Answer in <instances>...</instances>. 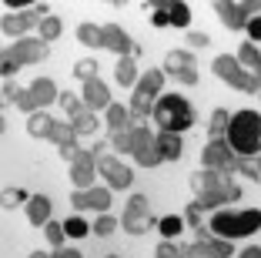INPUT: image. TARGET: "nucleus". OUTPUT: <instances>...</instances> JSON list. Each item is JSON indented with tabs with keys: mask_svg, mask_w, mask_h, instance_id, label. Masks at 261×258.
I'll list each match as a JSON object with an SVG mask.
<instances>
[{
	"mask_svg": "<svg viewBox=\"0 0 261 258\" xmlns=\"http://www.w3.org/2000/svg\"><path fill=\"white\" fill-rule=\"evenodd\" d=\"M228 145L238 158H258L261 154V114L245 107L231 114L228 124Z\"/></svg>",
	"mask_w": 261,
	"mask_h": 258,
	"instance_id": "f257e3e1",
	"label": "nucleus"
},
{
	"mask_svg": "<svg viewBox=\"0 0 261 258\" xmlns=\"http://www.w3.org/2000/svg\"><path fill=\"white\" fill-rule=\"evenodd\" d=\"M154 121L161 124V131H171V134H181L194 124V107L188 104V98L181 94H164L154 104Z\"/></svg>",
	"mask_w": 261,
	"mask_h": 258,
	"instance_id": "f03ea898",
	"label": "nucleus"
},
{
	"mask_svg": "<svg viewBox=\"0 0 261 258\" xmlns=\"http://www.w3.org/2000/svg\"><path fill=\"white\" fill-rule=\"evenodd\" d=\"M258 228H261L258 208H251V212H215V218H211V231H215L218 238H228V242L248 238V235H254Z\"/></svg>",
	"mask_w": 261,
	"mask_h": 258,
	"instance_id": "7ed1b4c3",
	"label": "nucleus"
},
{
	"mask_svg": "<svg viewBox=\"0 0 261 258\" xmlns=\"http://www.w3.org/2000/svg\"><path fill=\"white\" fill-rule=\"evenodd\" d=\"M164 87V67H147V74L138 81L134 87V98H130V118L134 121H144L147 114H154V104H158V94Z\"/></svg>",
	"mask_w": 261,
	"mask_h": 258,
	"instance_id": "20e7f679",
	"label": "nucleus"
},
{
	"mask_svg": "<svg viewBox=\"0 0 261 258\" xmlns=\"http://www.w3.org/2000/svg\"><path fill=\"white\" fill-rule=\"evenodd\" d=\"M211 71L218 74V81L231 84V87H238V91H248V94H261V81L251 74V71L245 67V64L238 61V57H228V54H221V57H215V64H211Z\"/></svg>",
	"mask_w": 261,
	"mask_h": 258,
	"instance_id": "39448f33",
	"label": "nucleus"
},
{
	"mask_svg": "<svg viewBox=\"0 0 261 258\" xmlns=\"http://www.w3.org/2000/svg\"><path fill=\"white\" fill-rule=\"evenodd\" d=\"M215 14L228 31H248V24L261 17V0H215Z\"/></svg>",
	"mask_w": 261,
	"mask_h": 258,
	"instance_id": "423d86ee",
	"label": "nucleus"
},
{
	"mask_svg": "<svg viewBox=\"0 0 261 258\" xmlns=\"http://www.w3.org/2000/svg\"><path fill=\"white\" fill-rule=\"evenodd\" d=\"M201 165L204 168H215V171H221V175H234L238 171V154L231 151L228 137H215V141H207V148L201 151Z\"/></svg>",
	"mask_w": 261,
	"mask_h": 258,
	"instance_id": "0eeeda50",
	"label": "nucleus"
},
{
	"mask_svg": "<svg viewBox=\"0 0 261 258\" xmlns=\"http://www.w3.org/2000/svg\"><path fill=\"white\" fill-rule=\"evenodd\" d=\"M158 221H161V218H154V215H151V205H147L144 195H134L127 201V208H124V215H121V228L130 231V235H144L147 225H158Z\"/></svg>",
	"mask_w": 261,
	"mask_h": 258,
	"instance_id": "6e6552de",
	"label": "nucleus"
},
{
	"mask_svg": "<svg viewBox=\"0 0 261 258\" xmlns=\"http://www.w3.org/2000/svg\"><path fill=\"white\" fill-rule=\"evenodd\" d=\"M47 17V4H37V7H27V10H14V14H4L0 27L4 34H27L31 27H40V20Z\"/></svg>",
	"mask_w": 261,
	"mask_h": 258,
	"instance_id": "1a4fd4ad",
	"label": "nucleus"
},
{
	"mask_svg": "<svg viewBox=\"0 0 261 258\" xmlns=\"http://www.w3.org/2000/svg\"><path fill=\"white\" fill-rule=\"evenodd\" d=\"M198 231V242L191 245V258H231V242L228 238H215L211 228H194Z\"/></svg>",
	"mask_w": 261,
	"mask_h": 258,
	"instance_id": "9d476101",
	"label": "nucleus"
},
{
	"mask_svg": "<svg viewBox=\"0 0 261 258\" xmlns=\"http://www.w3.org/2000/svg\"><path fill=\"white\" fill-rule=\"evenodd\" d=\"M134 161L144 168L161 165V148H158V134H151L147 128H134Z\"/></svg>",
	"mask_w": 261,
	"mask_h": 258,
	"instance_id": "9b49d317",
	"label": "nucleus"
},
{
	"mask_svg": "<svg viewBox=\"0 0 261 258\" xmlns=\"http://www.w3.org/2000/svg\"><path fill=\"white\" fill-rule=\"evenodd\" d=\"M4 54H7L10 61H17V64H40V61H47L50 47H47L40 37H20L10 51H4Z\"/></svg>",
	"mask_w": 261,
	"mask_h": 258,
	"instance_id": "f8f14e48",
	"label": "nucleus"
},
{
	"mask_svg": "<svg viewBox=\"0 0 261 258\" xmlns=\"http://www.w3.org/2000/svg\"><path fill=\"white\" fill-rule=\"evenodd\" d=\"M100 47H108L114 51L117 57H134L138 54V44L127 37V31H121L117 24H108V27H100Z\"/></svg>",
	"mask_w": 261,
	"mask_h": 258,
	"instance_id": "ddd939ff",
	"label": "nucleus"
},
{
	"mask_svg": "<svg viewBox=\"0 0 261 258\" xmlns=\"http://www.w3.org/2000/svg\"><path fill=\"white\" fill-rule=\"evenodd\" d=\"M238 198H241V188L228 178L221 188L198 195V198H194V205H198V208H221V205H231V201H238Z\"/></svg>",
	"mask_w": 261,
	"mask_h": 258,
	"instance_id": "4468645a",
	"label": "nucleus"
},
{
	"mask_svg": "<svg viewBox=\"0 0 261 258\" xmlns=\"http://www.w3.org/2000/svg\"><path fill=\"white\" fill-rule=\"evenodd\" d=\"M97 171H100L104 178H108V188H114V191L127 188V184L134 181L130 168H127V165H121L117 158H100V161H97Z\"/></svg>",
	"mask_w": 261,
	"mask_h": 258,
	"instance_id": "2eb2a0df",
	"label": "nucleus"
},
{
	"mask_svg": "<svg viewBox=\"0 0 261 258\" xmlns=\"http://www.w3.org/2000/svg\"><path fill=\"white\" fill-rule=\"evenodd\" d=\"M81 98H84L87 111H94V114L111 107V91H108V84L100 81V77H94V81L84 84V94H81Z\"/></svg>",
	"mask_w": 261,
	"mask_h": 258,
	"instance_id": "dca6fc26",
	"label": "nucleus"
},
{
	"mask_svg": "<svg viewBox=\"0 0 261 258\" xmlns=\"http://www.w3.org/2000/svg\"><path fill=\"white\" fill-rule=\"evenodd\" d=\"M224 181H228V175H221V171H215V168H201V171H194V175H191V188H194V195L215 191V188H221Z\"/></svg>",
	"mask_w": 261,
	"mask_h": 258,
	"instance_id": "f3484780",
	"label": "nucleus"
},
{
	"mask_svg": "<svg viewBox=\"0 0 261 258\" xmlns=\"http://www.w3.org/2000/svg\"><path fill=\"white\" fill-rule=\"evenodd\" d=\"M27 221L31 225H47L50 221V198L47 195H31L27 198Z\"/></svg>",
	"mask_w": 261,
	"mask_h": 258,
	"instance_id": "a211bd4d",
	"label": "nucleus"
},
{
	"mask_svg": "<svg viewBox=\"0 0 261 258\" xmlns=\"http://www.w3.org/2000/svg\"><path fill=\"white\" fill-rule=\"evenodd\" d=\"M54 128H57V121L54 118H47V114H31V121H27V134L31 137H47V141H50V137H54Z\"/></svg>",
	"mask_w": 261,
	"mask_h": 258,
	"instance_id": "6ab92c4d",
	"label": "nucleus"
},
{
	"mask_svg": "<svg viewBox=\"0 0 261 258\" xmlns=\"http://www.w3.org/2000/svg\"><path fill=\"white\" fill-rule=\"evenodd\" d=\"M158 148H161V158L164 161H177L185 145H181V134H171V131H161L158 134Z\"/></svg>",
	"mask_w": 261,
	"mask_h": 258,
	"instance_id": "aec40b11",
	"label": "nucleus"
},
{
	"mask_svg": "<svg viewBox=\"0 0 261 258\" xmlns=\"http://www.w3.org/2000/svg\"><path fill=\"white\" fill-rule=\"evenodd\" d=\"M114 77L121 87H138V67H134V57H117V67H114Z\"/></svg>",
	"mask_w": 261,
	"mask_h": 258,
	"instance_id": "412c9836",
	"label": "nucleus"
},
{
	"mask_svg": "<svg viewBox=\"0 0 261 258\" xmlns=\"http://www.w3.org/2000/svg\"><path fill=\"white\" fill-rule=\"evenodd\" d=\"M31 91H34V98L40 101V107L50 104V101H61V91H57V84L50 81V77H37V81L31 84Z\"/></svg>",
	"mask_w": 261,
	"mask_h": 258,
	"instance_id": "4be33fe9",
	"label": "nucleus"
},
{
	"mask_svg": "<svg viewBox=\"0 0 261 258\" xmlns=\"http://www.w3.org/2000/svg\"><path fill=\"white\" fill-rule=\"evenodd\" d=\"M164 71H168L171 77L181 74V71H194V57L188 51H171L168 57H164Z\"/></svg>",
	"mask_w": 261,
	"mask_h": 258,
	"instance_id": "5701e85b",
	"label": "nucleus"
},
{
	"mask_svg": "<svg viewBox=\"0 0 261 258\" xmlns=\"http://www.w3.org/2000/svg\"><path fill=\"white\" fill-rule=\"evenodd\" d=\"M130 121H134V118H130V107H121V104H111L108 107V128L114 131V134H117V131L134 128Z\"/></svg>",
	"mask_w": 261,
	"mask_h": 258,
	"instance_id": "b1692460",
	"label": "nucleus"
},
{
	"mask_svg": "<svg viewBox=\"0 0 261 258\" xmlns=\"http://www.w3.org/2000/svg\"><path fill=\"white\" fill-rule=\"evenodd\" d=\"M238 61L245 64V67H248V71H251V74L261 81V51L251 44V40H248V44H241V51H238Z\"/></svg>",
	"mask_w": 261,
	"mask_h": 258,
	"instance_id": "393cba45",
	"label": "nucleus"
},
{
	"mask_svg": "<svg viewBox=\"0 0 261 258\" xmlns=\"http://www.w3.org/2000/svg\"><path fill=\"white\" fill-rule=\"evenodd\" d=\"M168 17H171V27H188L191 24V10H188L185 0H168Z\"/></svg>",
	"mask_w": 261,
	"mask_h": 258,
	"instance_id": "a878e982",
	"label": "nucleus"
},
{
	"mask_svg": "<svg viewBox=\"0 0 261 258\" xmlns=\"http://www.w3.org/2000/svg\"><path fill=\"white\" fill-rule=\"evenodd\" d=\"M70 128H74V134H94L97 131V114L94 111L77 114V118H70Z\"/></svg>",
	"mask_w": 261,
	"mask_h": 258,
	"instance_id": "bb28decb",
	"label": "nucleus"
},
{
	"mask_svg": "<svg viewBox=\"0 0 261 258\" xmlns=\"http://www.w3.org/2000/svg\"><path fill=\"white\" fill-rule=\"evenodd\" d=\"M188 221L185 218H177V215H164L161 221H158V228H161V235H164V242H171V238H177L181 235V228H185Z\"/></svg>",
	"mask_w": 261,
	"mask_h": 258,
	"instance_id": "cd10ccee",
	"label": "nucleus"
},
{
	"mask_svg": "<svg viewBox=\"0 0 261 258\" xmlns=\"http://www.w3.org/2000/svg\"><path fill=\"white\" fill-rule=\"evenodd\" d=\"M228 124H231V114L224 111V107H218L215 114H211V124H207V131H211V141L221 134H228Z\"/></svg>",
	"mask_w": 261,
	"mask_h": 258,
	"instance_id": "c85d7f7f",
	"label": "nucleus"
},
{
	"mask_svg": "<svg viewBox=\"0 0 261 258\" xmlns=\"http://www.w3.org/2000/svg\"><path fill=\"white\" fill-rule=\"evenodd\" d=\"M144 10H151V24H154V27H171L168 0H161V4H144Z\"/></svg>",
	"mask_w": 261,
	"mask_h": 258,
	"instance_id": "c756f323",
	"label": "nucleus"
},
{
	"mask_svg": "<svg viewBox=\"0 0 261 258\" xmlns=\"http://www.w3.org/2000/svg\"><path fill=\"white\" fill-rule=\"evenodd\" d=\"M74 128H70V124H61L57 121V128H54V137H50V141H54L57 145V151H61V148H74Z\"/></svg>",
	"mask_w": 261,
	"mask_h": 258,
	"instance_id": "7c9ffc66",
	"label": "nucleus"
},
{
	"mask_svg": "<svg viewBox=\"0 0 261 258\" xmlns=\"http://www.w3.org/2000/svg\"><path fill=\"white\" fill-rule=\"evenodd\" d=\"M14 107H20V111H27V114H37V111H40V101L34 98V91L27 87V91H17Z\"/></svg>",
	"mask_w": 261,
	"mask_h": 258,
	"instance_id": "2f4dec72",
	"label": "nucleus"
},
{
	"mask_svg": "<svg viewBox=\"0 0 261 258\" xmlns=\"http://www.w3.org/2000/svg\"><path fill=\"white\" fill-rule=\"evenodd\" d=\"M87 201H91L94 212H108V205H111V188H91V191H87Z\"/></svg>",
	"mask_w": 261,
	"mask_h": 258,
	"instance_id": "473e14b6",
	"label": "nucleus"
},
{
	"mask_svg": "<svg viewBox=\"0 0 261 258\" xmlns=\"http://www.w3.org/2000/svg\"><path fill=\"white\" fill-rule=\"evenodd\" d=\"M77 40L87 47H100V27H94V24H81L77 27Z\"/></svg>",
	"mask_w": 261,
	"mask_h": 258,
	"instance_id": "72a5a7b5",
	"label": "nucleus"
},
{
	"mask_svg": "<svg viewBox=\"0 0 261 258\" xmlns=\"http://www.w3.org/2000/svg\"><path fill=\"white\" fill-rule=\"evenodd\" d=\"M111 141H114V151H121V154H134V128L117 131Z\"/></svg>",
	"mask_w": 261,
	"mask_h": 258,
	"instance_id": "f704fd0d",
	"label": "nucleus"
},
{
	"mask_svg": "<svg viewBox=\"0 0 261 258\" xmlns=\"http://www.w3.org/2000/svg\"><path fill=\"white\" fill-rule=\"evenodd\" d=\"M57 37H61V20H57V17H44V20H40V40L50 44V40H57Z\"/></svg>",
	"mask_w": 261,
	"mask_h": 258,
	"instance_id": "c9c22d12",
	"label": "nucleus"
},
{
	"mask_svg": "<svg viewBox=\"0 0 261 258\" xmlns=\"http://www.w3.org/2000/svg\"><path fill=\"white\" fill-rule=\"evenodd\" d=\"M64 231H67L70 238H84L87 231H94V228L87 225V221L81 218V215H74V218H67V221H64Z\"/></svg>",
	"mask_w": 261,
	"mask_h": 258,
	"instance_id": "e433bc0d",
	"label": "nucleus"
},
{
	"mask_svg": "<svg viewBox=\"0 0 261 258\" xmlns=\"http://www.w3.org/2000/svg\"><path fill=\"white\" fill-rule=\"evenodd\" d=\"M61 107L70 114V118H77V114H84V111H87V104H84V101H77L70 91H64V94H61Z\"/></svg>",
	"mask_w": 261,
	"mask_h": 258,
	"instance_id": "4c0bfd02",
	"label": "nucleus"
},
{
	"mask_svg": "<svg viewBox=\"0 0 261 258\" xmlns=\"http://www.w3.org/2000/svg\"><path fill=\"white\" fill-rule=\"evenodd\" d=\"M44 235H47V242L54 245V248H61L67 231H64V225H57V221H47V225H44Z\"/></svg>",
	"mask_w": 261,
	"mask_h": 258,
	"instance_id": "58836bf2",
	"label": "nucleus"
},
{
	"mask_svg": "<svg viewBox=\"0 0 261 258\" xmlns=\"http://www.w3.org/2000/svg\"><path fill=\"white\" fill-rule=\"evenodd\" d=\"M74 74L81 77V81H94V77H97V61H77L74 64Z\"/></svg>",
	"mask_w": 261,
	"mask_h": 258,
	"instance_id": "ea45409f",
	"label": "nucleus"
},
{
	"mask_svg": "<svg viewBox=\"0 0 261 258\" xmlns=\"http://www.w3.org/2000/svg\"><path fill=\"white\" fill-rule=\"evenodd\" d=\"M114 228H117V218H111V215H100V218L94 221V235L108 238V235H114Z\"/></svg>",
	"mask_w": 261,
	"mask_h": 258,
	"instance_id": "a19ab883",
	"label": "nucleus"
},
{
	"mask_svg": "<svg viewBox=\"0 0 261 258\" xmlns=\"http://www.w3.org/2000/svg\"><path fill=\"white\" fill-rule=\"evenodd\" d=\"M238 171L254 181H261V168H258V158H238Z\"/></svg>",
	"mask_w": 261,
	"mask_h": 258,
	"instance_id": "79ce46f5",
	"label": "nucleus"
},
{
	"mask_svg": "<svg viewBox=\"0 0 261 258\" xmlns=\"http://www.w3.org/2000/svg\"><path fill=\"white\" fill-rule=\"evenodd\" d=\"M70 205H74L77 212H87V208H91V201H87V191L74 188V195H70Z\"/></svg>",
	"mask_w": 261,
	"mask_h": 258,
	"instance_id": "37998d69",
	"label": "nucleus"
},
{
	"mask_svg": "<svg viewBox=\"0 0 261 258\" xmlns=\"http://www.w3.org/2000/svg\"><path fill=\"white\" fill-rule=\"evenodd\" d=\"M201 212H204V208H198V205L191 201V205H188V212H185V221H188L191 228H201Z\"/></svg>",
	"mask_w": 261,
	"mask_h": 258,
	"instance_id": "c03bdc74",
	"label": "nucleus"
},
{
	"mask_svg": "<svg viewBox=\"0 0 261 258\" xmlns=\"http://www.w3.org/2000/svg\"><path fill=\"white\" fill-rule=\"evenodd\" d=\"M154 255H158V258H177V245H171V242H161Z\"/></svg>",
	"mask_w": 261,
	"mask_h": 258,
	"instance_id": "a18cd8bd",
	"label": "nucleus"
},
{
	"mask_svg": "<svg viewBox=\"0 0 261 258\" xmlns=\"http://www.w3.org/2000/svg\"><path fill=\"white\" fill-rule=\"evenodd\" d=\"M17 67H20V64H17V61H10L7 54H4V61H0V74H4V77H10V74H17Z\"/></svg>",
	"mask_w": 261,
	"mask_h": 258,
	"instance_id": "49530a36",
	"label": "nucleus"
},
{
	"mask_svg": "<svg viewBox=\"0 0 261 258\" xmlns=\"http://www.w3.org/2000/svg\"><path fill=\"white\" fill-rule=\"evenodd\" d=\"M188 44H194V47H207V44H211V37H207V34L191 31V34H188Z\"/></svg>",
	"mask_w": 261,
	"mask_h": 258,
	"instance_id": "de8ad7c7",
	"label": "nucleus"
},
{
	"mask_svg": "<svg viewBox=\"0 0 261 258\" xmlns=\"http://www.w3.org/2000/svg\"><path fill=\"white\" fill-rule=\"evenodd\" d=\"M248 37H251V44H254V40H261V17H254V20L248 24Z\"/></svg>",
	"mask_w": 261,
	"mask_h": 258,
	"instance_id": "09e8293b",
	"label": "nucleus"
},
{
	"mask_svg": "<svg viewBox=\"0 0 261 258\" xmlns=\"http://www.w3.org/2000/svg\"><path fill=\"white\" fill-rule=\"evenodd\" d=\"M54 258H81V251H74V248H57Z\"/></svg>",
	"mask_w": 261,
	"mask_h": 258,
	"instance_id": "8fccbe9b",
	"label": "nucleus"
},
{
	"mask_svg": "<svg viewBox=\"0 0 261 258\" xmlns=\"http://www.w3.org/2000/svg\"><path fill=\"white\" fill-rule=\"evenodd\" d=\"M241 258H261V248H254V245H251V248L241 251Z\"/></svg>",
	"mask_w": 261,
	"mask_h": 258,
	"instance_id": "3c124183",
	"label": "nucleus"
},
{
	"mask_svg": "<svg viewBox=\"0 0 261 258\" xmlns=\"http://www.w3.org/2000/svg\"><path fill=\"white\" fill-rule=\"evenodd\" d=\"M177 258H191V245H177Z\"/></svg>",
	"mask_w": 261,
	"mask_h": 258,
	"instance_id": "603ef678",
	"label": "nucleus"
},
{
	"mask_svg": "<svg viewBox=\"0 0 261 258\" xmlns=\"http://www.w3.org/2000/svg\"><path fill=\"white\" fill-rule=\"evenodd\" d=\"M31 258H54V255H44V251H34Z\"/></svg>",
	"mask_w": 261,
	"mask_h": 258,
	"instance_id": "864d4df0",
	"label": "nucleus"
},
{
	"mask_svg": "<svg viewBox=\"0 0 261 258\" xmlns=\"http://www.w3.org/2000/svg\"><path fill=\"white\" fill-rule=\"evenodd\" d=\"M108 258H121V255H108Z\"/></svg>",
	"mask_w": 261,
	"mask_h": 258,
	"instance_id": "5fc2aeb1",
	"label": "nucleus"
},
{
	"mask_svg": "<svg viewBox=\"0 0 261 258\" xmlns=\"http://www.w3.org/2000/svg\"><path fill=\"white\" fill-rule=\"evenodd\" d=\"M258 168H261V154H258Z\"/></svg>",
	"mask_w": 261,
	"mask_h": 258,
	"instance_id": "6e6d98bb",
	"label": "nucleus"
}]
</instances>
